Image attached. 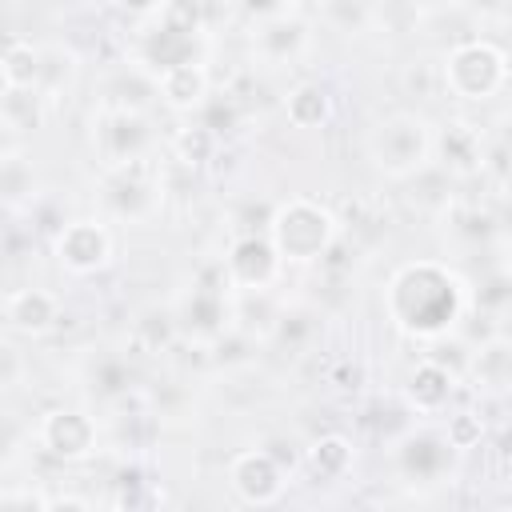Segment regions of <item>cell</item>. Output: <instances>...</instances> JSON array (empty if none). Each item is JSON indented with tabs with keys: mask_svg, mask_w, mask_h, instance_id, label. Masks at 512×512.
Returning <instances> with one entry per match:
<instances>
[{
	"mask_svg": "<svg viewBox=\"0 0 512 512\" xmlns=\"http://www.w3.org/2000/svg\"><path fill=\"white\" fill-rule=\"evenodd\" d=\"M160 100V76L148 72L140 60L116 68L108 80H104V96H100V108H128V112H148V104Z\"/></svg>",
	"mask_w": 512,
	"mask_h": 512,
	"instance_id": "18",
	"label": "cell"
},
{
	"mask_svg": "<svg viewBox=\"0 0 512 512\" xmlns=\"http://www.w3.org/2000/svg\"><path fill=\"white\" fill-rule=\"evenodd\" d=\"M100 204L116 224H148L164 204V176L152 164V156L124 168H104Z\"/></svg>",
	"mask_w": 512,
	"mask_h": 512,
	"instance_id": "7",
	"label": "cell"
},
{
	"mask_svg": "<svg viewBox=\"0 0 512 512\" xmlns=\"http://www.w3.org/2000/svg\"><path fill=\"white\" fill-rule=\"evenodd\" d=\"M240 8H244L248 16H256V20H264V16H276V12H284V8H280V0H240Z\"/></svg>",
	"mask_w": 512,
	"mask_h": 512,
	"instance_id": "37",
	"label": "cell"
},
{
	"mask_svg": "<svg viewBox=\"0 0 512 512\" xmlns=\"http://www.w3.org/2000/svg\"><path fill=\"white\" fill-rule=\"evenodd\" d=\"M456 396V368H448L440 356H424L404 376V404L416 416H440Z\"/></svg>",
	"mask_w": 512,
	"mask_h": 512,
	"instance_id": "15",
	"label": "cell"
},
{
	"mask_svg": "<svg viewBox=\"0 0 512 512\" xmlns=\"http://www.w3.org/2000/svg\"><path fill=\"white\" fill-rule=\"evenodd\" d=\"M232 304H236V288L224 272V260L204 268L192 288L180 296L176 304V324H180V336L196 340V344H212L220 340L236 320H232Z\"/></svg>",
	"mask_w": 512,
	"mask_h": 512,
	"instance_id": "6",
	"label": "cell"
},
{
	"mask_svg": "<svg viewBox=\"0 0 512 512\" xmlns=\"http://www.w3.org/2000/svg\"><path fill=\"white\" fill-rule=\"evenodd\" d=\"M132 336L144 352H160L168 348L176 336H180V324H176V308H148L140 312V320L132 324Z\"/></svg>",
	"mask_w": 512,
	"mask_h": 512,
	"instance_id": "26",
	"label": "cell"
},
{
	"mask_svg": "<svg viewBox=\"0 0 512 512\" xmlns=\"http://www.w3.org/2000/svg\"><path fill=\"white\" fill-rule=\"evenodd\" d=\"M496 152H504L508 160H512V112L500 120V128H496Z\"/></svg>",
	"mask_w": 512,
	"mask_h": 512,
	"instance_id": "38",
	"label": "cell"
},
{
	"mask_svg": "<svg viewBox=\"0 0 512 512\" xmlns=\"http://www.w3.org/2000/svg\"><path fill=\"white\" fill-rule=\"evenodd\" d=\"M368 160L388 180H412L432 164V124L420 112H392L368 136Z\"/></svg>",
	"mask_w": 512,
	"mask_h": 512,
	"instance_id": "5",
	"label": "cell"
},
{
	"mask_svg": "<svg viewBox=\"0 0 512 512\" xmlns=\"http://www.w3.org/2000/svg\"><path fill=\"white\" fill-rule=\"evenodd\" d=\"M312 312H300V308H280V316H276V328H272V340H280V344H300V340H308L312 336Z\"/></svg>",
	"mask_w": 512,
	"mask_h": 512,
	"instance_id": "31",
	"label": "cell"
},
{
	"mask_svg": "<svg viewBox=\"0 0 512 512\" xmlns=\"http://www.w3.org/2000/svg\"><path fill=\"white\" fill-rule=\"evenodd\" d=\"M488 156H492V144L480 124L452 116L440 128H432V164L444 176H456V180L480 176L488 168Z\"/></svg>",
	"mask_w": 512,
	"mask_h": 512,
	"instance_id": "11",
	"label": "cell"
},
{
	"mask_svg": "<svg viewBox=\"0 0 512 512\" xmlns=\"http://www.w3.org/2000/svg\"><path fill=\"white\" fill-rule=\"evenodd\" d=\"M352 460H356V448H352V440L340 436V432H328V436H320V440H312V444L304 448V468H308V476L320 480V484L344 480V476L352 472Z\"/></svg>",
	"mask_w": 512,
	"mask_h": 512,
	"instance_id": "20",
	"label": "cell"
},
{
	"mask_svg": "<svg viewBox=\"0 0 512 512\" xmlns=\"http://www.w3.org/2000/svg\"><path fill=\"white\" fill-rule=\"evenodd\" d=\"M444 436H448V444L456 452H472L484 440V420L476 412H452L448 424H444Z\"/></svg>",
	"mask_w": 512,
	"mask_h": 512,
	"instance_id": "30",
	"label": "cell"
},
{
	"mask_svg": "<svg viewBox=\"0 0 512 512\" xmlns=\"http://www.w3.org/2000/svg\"><path fill=\"white\" fill-rule=\"evenodd\" d=\"M212 96V76L200 60H188V64H176L168 72H160V104L172 108V112H200Z\"/></svg>",
	"mask_w": 512,
	"mask_h": 512,
	"instance_id": "19",
	"label": "cell"
},
{
	"mask_svg": "<svg viewBox=\"0 0 512 512\" xmlns=\"http://www.w3.org/2000/svg\"><path fill=\"white\" fill-rule=\"evenodd\" d=\"M0 124L8 136L36 132L44 124V96L36 88H4L0 96Z\"/></svg>",
	"mask_w": 512,
	"mask_h": 512,
	"instance_id": "24",
	"label": "cell"
},
{
	"mask_svg": "<svg viewBox=\"0 0 512 512\" xmlns=\"http://www.w3.org/2000/svg\"><path fill=\"white\" fill-rule=\"evenodd\" d=\"M472 380L484 392H508L512 388V340L496 336L492 344L476 348L472 356Z\"/></svg>",
	"mask_w": 512,
	"mask_h": 512,
	"instance_id": "23",
	"label": "cell"
},
{
	"mask_svg": "<svg viewBox=\"0 0 512 512\" xmlns=\"http://www.w3.org/2000/svg\"><path fill=\"white\" fill-rule=\"evenodd\" d=\"M88 380H92V384H88L92 396H100V400H120V396L132 388V368H128V360H120V356H104V360L92 364Z\"/></svg>",
	"mask_w": 512,
	"mask_h": 512,
	"instance_id": "28",
	"label": "cell"
},
{
	"mask_svg": "<svg viewBox=\"0 0 512 512\" xmlns=\"http://www.w3.org/2000/svg\"><path fill=\"white\" fill-rule=\"evenodd\" d=\"M112 504L116 508H124V504H140V488H144V476H140V468H120V476L112 480Z\"/></svg>",
	"mask_w": 512,
	"mask_h": 512,
	"instance_id": "33",
	"label": "cell"
},
{
	"mask_svg": "<svg viewBox=\"0 0 512 512\" xmlns=\"http://www.w3.org/2000/svg\"><path fill=\"white\" fill-rule=\"evenodd\" d=\"M48 500H52V496H44V492H16V488H8V492L0 496V508H28V512H48Z\"/></svg>",
	"mask_w": 512,
	"mask_h": 512,
	"instance_id": "34",
	"label": "cell"
},
{
	"mask_svg": "<svg viewBox=\"0 0 512 512\" xmlns=\"http://www.w3.org/2000/svg\"><path fill=\"white\" fill-rule=\"evenodd\" d=\"M36 444L44 456L60 460V464H84L96 444H100V428L92 420V412L84 408H68V404H56L40 416L36 424Z\"/></svg>",
	"mask_w": 512,
	"mask_h": 512,
	"instance_id": "9",
	"label": "cell"
},
{
	"mask_svg": "<svg viewBox=\"0 0 512 512\" xmlns=\"http://www.w3.org/2000/svg\"><path fill=\"white\" fill-rule=\"evenodd\" d=\"M40 68H44V48H36L24 36H8L4 60H0L4 88H40Z\"/></svg>",
	"mask_w": 512,
	"mask_h": 512,
	"instance_id": "22",
	"label": "cell"
},
{
	"mask_svg": "<svg viewBox=\"0 0 512 512\" xmlns=\"http://www.w3.org/2000/svg\"><path fill=\"white\" fill-rule=\"evenodd\" d=\"M200 36H204V8H200V0H168L156 16H148L140 24L136 60L148 72L160 76V72H168L176 64L196 60Z\"/></svg>",
	"mask_w": 512,
	"mask_h": 512,
	"instance_id": "3",
	"label": "cell"
},
{
	"mask_svg": "<svg viewBox=\"0 0 512 512\" xmlns=\"http://www.w3.org/2000/svg\"><path fill=\"white\" fill-rule=\"evenodd\" d=\"M468 308L464 280L440 260H408L384 284V316L408 340H444Z\"/></svg>",
	"mask_w": 512,
	"mask_h": 512,
	"instance_id": "1",
	"label": "cell"
},
{
	"mask_svg": "<svg viewBox=\"0 0 512 512\" xmlns=\"http://www.w3.org/2000/svg\"><path fill=\"white\" fill-rule=\"evenodd\" d=\"M116 12H124V16H136V20H148V16H156L168 0H108Z\"/></svg>",
	"mask_w": 512,
	"mask_h": 512,
	"instance_id": "35",
	"label": "cell"
},
{
	"mask_svg": "<svg viewBox=\"0 0 512 512\" xmlns=\"http://www.w3.org/2000/svg\"><path fill=\"white\" fill-rule=\"evenodd\" d=\"M284 116L292 128H320L332 120V96L316 80H300L284 92Z\"/></svg>",
	"mask_w": 512,
	"mask_h": 512,
	"instance_id": "21",
	"label": "cell"
},
{
	"mask_svg": "<svg viewBox=\"0 0 512 512\" xmlns=\"http://www.w3.org/2000/svg\"><path fill=\"white\" fill-rule=\"evenodd\" d=\"M0 188H4V200L8 208H20V200H32L36 192V180H32V164H24V156H16V148L8 144L4 148V160H0Z\"/></svg>",
	"mask_w": 512,
	"mask_h": 512,
	"instance_id": "27",
	"label": "cell"
},
{
	"mask_svg": "<svg viewBox=\"0 0 512 512\" xmlns=\"http://www.w3.org/2000/svg\"><path fill=\"white\" fill-rule=\"evenodd\" d=\"M508 56L492 40H460L440 60V88L464 104H484L508 84Z\"/></svg>",
	"mask_w": 512,
	"mask_h": 512,
	"instance_id": "4",
	"label": "cell"
},
{
	"mask_svg": "<svg viewBox=\"0 0 512 512\" xmlns=\"http://www.w3.org/2000/svg\"><path fill=\"white\" fill-rule=\"evenodd\" d=\"M216 148H220V132H212L208 124H188V128H180L176 136H172V156H176V164H184V168H204L212 156H216Z\"/></svg>",
	"mask_w": 512,
	"mask_h": 512,
	"instance_id": "25",
	"label": "cell"
},
{
	"mask_svg": "<svg viewBox=\"0 0 512 512\" xmlns=\"http://www.w3.org/2000/svg\"><path fill=\"white\" fill-rule=\"evenodd\" d=\"M496 456H500L504 464H512V424L500 428V436H496Z\"/></svg>",
	"mask_w": 512,
	"mask_h": 512,
	"instance_id": "39",
	"label": "cell"
},
{
	"mask_svg": "<svg viewBox=\"0 0 512 512\" xmlns=\"http://www.w3.org/2000/svg\"><path fill=\"white\" fill-rule=\"evenodd\" d=\"M452 456H456V448L448 444L444 432H408L396 444V468L412 484H436V480H444L448 468H452Z\"/></svg>",
	"mask_w": 512,
	"mask_h": 512,
	"instance_id": "14",
	"label": "cell"
},
{
	"mask_svg": "<svg viewBox=\"0 0 512 512\" xmlns=\"http://www.w3.org/2000/svg\"><path fill=\"white\" fill-rule=\"evenodd\" d=\"M224 272L236 292H268L284 272V256L276 252V244L264 228L240 232L224 252Z\"/></svg>",
	"mask_w": 512,
	"mask_h": 512,
	"instance_id": "12",
	"label": "cell"
},
{
	"mask_svg": "<svg viewBox=\"0 0 512 512\" xmlns=\"http://www.w3.org/2000/svg\"><path fill=\"white\" fill-rule=\"evenodd\" d=\"M92 156L104 168H124V164H136V160H148L152 156V124H148V112H128V108H100L96 120H92Z\"/></svg>",
	"mask_w": 512,
	"mask_h": 512,
	"instance_id": "8",
	"label": "cell"
},
{
	"mask_svg": "<svg viewBox=\"0 0 512 512\" xmlns=\"http://www.w3.org/2000/svg\"><path fill=\"white\" fill-rule=\"evenodd\" d=\"M0 360H4V368H0V384H4V388H16V348L4 344V348H0Z\"/></svg>",
	"mask_w": 512,
	"mask_h": 512,
	"instance_id": "36",
	"label": "cell"
},
{
	"mask_svg": "<svg viewBox=\"0 0 512 512\" xmlns=\"http://www.w3.org/2000/svg\"><path fill=\"white\" fill-rule=\"evenodd\" d=\"M228 488L236 492L240 504H252V508L276 504L288 488V468L268 448H244L228 460Z\"/></svg>",
	"mask_w": 512,
	"mask_h": 512,
	"instance_id": "13",
	"label": "cell"
},
{
	"mask_svg": "<svg viewBox=\"0 0 512 512\" xmlns=\"http://www.w3.org/2000/svg\"><path fill=\"white\" fill-rule=\"evenodd\" d=\"M200 124H208L212 132H228L236 124V108L228 96H208V104L200 108Z\"/></svg>",
	"mask_w": 512,
	"mask_h": 512,
	"instance_id": "32",
	"label": "cell"
},
{
	"mask_svg": "<svg viewBox=\"0 0 512 512\" xmlns=\"http://www.w3.org/2000/svg\"><path fill=\"white\" fill-rule=\"evenodd\" d=\"M304 48H308V24H304V16H296L288 8L256 20V28H252V52L264 64H288Z\"/></svg>",
	"mask_w": 512,
	"mask_h": 512,
	"instance_id": "17",
	"label": "cell"
},
{
	"mask_svg": "<svg viewBox=\"0 0 512 512\" xmlns=\"http://www.w3.org/2000/svg\"><path fill=\"white\" fill-rule=\"evenodd\" d=\"M52 256L68 276H96L112 264V232L96 216L64 220V228L52 236Z\"/></svg>",
	"mask_w": 512,
	"mask_h": 512,
	"instance_id": "10",
	"label": "cell"
},
{
	"mask_svg": "<svg viewBox=\"0 0 512 512\" xmlns=\"http://www.w3.org/2000/svg\"><path fill=\"white\" fill-rule=\"evenodd\" d=\"M268 236L284 264H320L340 240V220L328 204L312 196H288L272 208Z\"/></svg>",
	"mask_w": 512,
	"mask_h": 512,
	"instance_id": "2",
	"label": "cell"
},
{
	"mask_svg": "<svg viewBox=\"0 0 512 512\" xmlns=\"http://www.w3.org/2000/svg\"><path fill=\"white\" fill-rule=\"evenodd\" d=\"M76 72H80V64H76V56L68 48H44V68H40V88L36 92L48 100L60 88H68L76 80Z\"/></svg>",
	"mask_w": 512,
	"mask_h": 512,
	"instance_id": "29",
	"label": "cell"
},
{
	"mask_svg": "<svg viewBox=\"0 0 512 512\" xmlns=\"http://www.w3.org/2000/svg\"><path fill=\"white\" fill-rule=\"evenodd\" d=\"M4 324H8V332L28 336V340H40V336L56 332V324H60V300H56V292L36 288V284L12 288L4 296Z\"/></svg>",
	"mask_w": 512,
	"mask_h": 512,
	"instance_id": "16",
	"label": "cell"
}]
</instances>
